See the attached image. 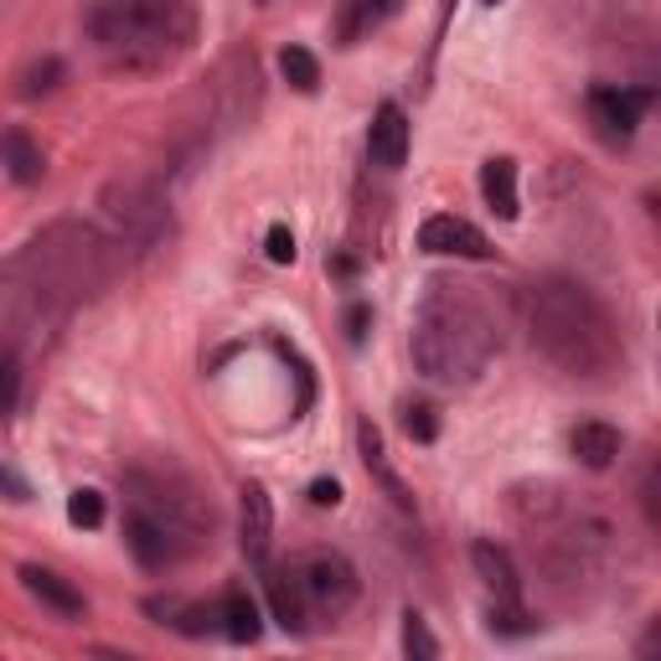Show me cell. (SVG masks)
<instances>
[{
	"label": "cell",
	"instance_id": "44dd1931",
	"mask_svg": "<svg viewBox=\"0 0 661 661\" xmlns=\"http://www.w3.org/2000/svg\"><path fill=\"white\" fill-rule=\"evenodd\" d=\"M404 651H408V657H419V661H435L439 657V641L429 635V626H424L414 610L404 616Z\"/></svg>",
	"mask_w": 661,
	"mask_h": 661
},
{
	"label": "cell",
	"instance_id": "603a6c76",
	"mask_svg": "<svg viewBox=\"0 0 661 661\" xmlns=\"http://www.w3.org/2000/svg\"><path fill=\"white\" fill-rule=\"evenodd\" d=\"M264 254H270V264H295V233L285 223H274L264 238Z\"/></svg>",
	"mask_w": 661,
	"mask_h": 661
},
{
	"label": "cell",
	"instance_id": "5bb4252c",
	"mask_svg": "<svg viewBox=\"0 0 661 661\" xmlns=\"http://www.w3.org/2000/svg\"><path fill=\"white\" fill-rule=\"evenodd\" d=\"M398 6H404V0H342V16H336V37L352 47L357 37H367L373 27H383V21H388Z\"/></svg>",
	"mask_w": 661,
	"mask_h": 661
},
{
	"label": "cell",
	"instance_id": "52a82bcc",
	"mask_svg": "<svg viewBox=\"0 0 661 661\" xmlns=\"http://www.w3.org/2000/svg\"><path fill=\"white\" fill-rule=\"evenodd\" d=\"M367 151L377 165H404L408 161V114L398 104H383L367 130Z\"/></svg>",
	"mask_w": 661,
	"mask_h": 661
},
{
	"label": "cell",
	"instance_id": "ac0fdd59",
	"mask_svg": "<svg viewBox=\"0 0 661 661\" xmlns=\"http://www.w3.org/2000/svg\"><path fill=\"white\" fill-rule=\"evenodd\" d=\"M279 73H285L301 93L321 89V62H316V52H305V47H285V52H279Z\"/></svg>",
	"mask_w": 661,
	"mask_h": 661
},
{
	"label": "cell",
	"instance_id": "5b68a950",
	"mask_svg": "<svg viewBox=\"0 0 661 661\" xmlns=\"http://www.w3.org/2000/svg\"><path fill=\"white\" fill-rule=\"evenodd\" d=\"M238 527H243V553L264 563L270 553V538H274V507H270V491L258 481L243 486V511H238Z\"/></svg>",
	"mask_w": 661,
	"mask_h": 661
},
{
	"label": "cell",
	"instance_id": "83f0119b",
	"mask_svg": "<svg viewBox=\"0 0 661 661\" xmlns=\"http://www.w3.org/2000/svg\"><path fill=\"white\" fill-rule=\"evenodd\" d=\"M367 321H373V311H367V305H352V316H346V326H352V342H362V336H367Z\"/></svg>",
	"mask_w": 661,
	"mask_h": 661
},
{
	"label": "cell",
	"instance_id": "d6986e66",
	"mask_svg": "<svg viewBox=\"0 0 661 661\" xmlns=\"http://www.w3.org/2000/svg\"><path fill=\"white\" fill-rule=\"evenodd\" d=\"M404 435L414 445H435L439 439V414L429 404H404Z\"/></svg>",
	"mask_w": 661,
	"mask_h": 661
},
{
	"label": "cell",
	"instance_id": "30bf717a",
	"mask_svg": "<svg viewBox=\"0 0 661 661\" xmlns=\"http://www.w3.org/2000/svg\"><path fill=\"white\" fill-rule=\"evenodd\" d=\"M124 542H130V553H135L140 569H165V563H171L165 527H155L145 511H124Z\"/></svg>",
	"mask_w": 661,
	"mask_h": 661
},
{
	"label": "cell",
	"instance_id": "7c38bea8",
	"mask_svg": "<svg viewBox=\"0 0 661 661\" xmlns=\"http://www.w3.org/2000/svg\"><path fill=\"white\" fill-rule=\"evenodd\" d=\"M357 450H362V466H367V476H373L383 491L398 501V507H414L408 501V491H404V481L393 476V466H388V455H383V435H377V424L373 419H362L357 424Z\"/></svg>",
	"mask_w": 661,
	"mask_h": 661
},
{
	"label": "cell",
	"instance_id": "6da1fadb",
	"mask_svg": "<svg viewBox=\"0 0 661 661\" xmlns=\"http://www.w3.org/2000/svg\"><path fill=\"white\" fill-rule=\"evenodd\" d=\"M527 316H532V336L542 342V352L573 377H600L616 367L620 342L604 311L589 301L579 285L548 279V285L527 289Z\"/></svg>",
	"mask_w": 661,
	"mask_h": 661
},
{
	"label": "cell",
	"instance_id": "ffe728a7",
	"mask_svg": "<svg viewBox=\"0 0 661 661\" xmlns=\"http://www.w3.org/2000/svg\"><path fill=\"white\" fill-rule=\"evenodd\" d=\"M68 522L73 527H104V496L99 491H73L68 496Z\"/></svg>",
	"mask_w": 661,
	"mask_h": 661
},
{
	"label": "cell",
	"instance_id": "9c48e42d",
	"mask_svg": "<svg viewBox=\"0 0 661 661\" xmlns=\"http://www.w3.org/2000/svg\"><path fill=\"white\" fill-rule=\"evenodd\" d=\"M594 114H600V124L610 130V135H631L635 124H641V109L651 104V89L641 93H620V89H594Z\"/></svg>",
	"mask_w": 661,
	"mask_h": 661
},
{
	"label": "cell",
	"instance_id": "7402d4cb",
	"mask_svg": "<svg viewBox=\"0 0 661 661\" xmlns=\"http://www.w3.org/2000/svg\"><path fill=\"white\" fill-rule=\"evenodd\" d=\"M491 631H501V635H527V631H538L532 620L517 610V600H501V610H491Z\"/></svg>",
	"mask_w": 661,
	"mask_h": 661
},
{
	"label": "cell",
	"instance_id": "484cf974",
	"mask_svg": "<svg viewBox=\"0 0 661 661\" xmlns=\"http://www.w3.org/2000/svg\"><path fill=\"white\" fill-rule=\"evenodd\" d=\"M311 501H316V507H342V486L336 481H311Z\"/></svg>",
	"mask_w": 661,
	"mask_h": 661
},
{
	"label": "cell",
	"instance_id": "4316f807",
	"mask_svg": "<svg viewBox=\"0 0 661 661\" xmlns=\"http://www.w3.org/2000/svg\"><path fill=\"white\" fill-rule=\"evenodd\" d=\"M62 73V62H47V68H37L31 73V83H27V93H37V89H52V78Z\"/></svg>",
	"mask_w": 661,
	"mask_h": 661
},
{
	"label": "cell",
	"instance_id": "8fae6325",
	"mask_svg": "<svg viewBox=\"0 0 661 661\" xmlns=\"http://www.w3.org/2000/svg\"><path fill=\"white\" fill-rule=\"evenodd\" d=\"M481 196L486 207L496 212V217H517L522 212V202H517V165L507 161V155H491V161L481 165Z\"/></svg>",
	"mask_w": 661,
	"mask_h": 661
},
{
	"label": "cell",
	"instance_id": "9a60e30c",
	"mask_svg": "<svg viewBox=\"0 0 661 661\" xmlns=\"http://www.w3.org/2000/svg\"><path fill=\"white\" fill-rule=\"evenodd\" d=\"M223 631L227 641H238V647H248V641H258V631H264V620H258V604L243 594V589H233L223 600Z\"/></svg>",
	"mask_w": 661,
	"mask_h": 661
},
{
	"label": "cell",
	"instance_id": "d4e9b609",
	"mask_svg": "<svg viewBox=\"0 0 661 661\" xmlns=\"http://www.w3.org/2000/svg\"><path fill=\"white\" fill-rule=\"evenodd\" d=\"M0 491L11 496V501H27V496H31V486L21 481V476H16L11 466H0Z\"/></svg>",
	"mask_w": 661,
	"mask_h": 661
},
{
	"label": "cell",
	"instance_id": "f1b7e54d",
	"mask_svg": "<svg viewBox=\"0 0 661 661\" xmlns=\"http://www.w3.org/2000/svg\"><path fill=\"white\" fill-rule=\"evenodd\" d=\"M486 6H496V0H486Z\"/></svg>",
	"mask_w": 661,
	"mask_h": 661
},
{
	"label": "cell",
	"instance_id": "e0dca14e",
	"mask_svg": "<svg viewBox=\"0 0 661 661\" xmlns=\"http://www.w3.org/2000/svg\"><path fill=\"white\" fill-rule=\"evenodd\" d=\"M264 584H270V604H274V620L285 626V631H305V610H301V589L289 584L285 573H264Z\"/></svg>",
	"mask_w": 661,
	"mask_h": 661
},
{
	"label": "cell",
	"instance_id": "2e32d148",
	"mask_svg": "<svg viewBox=\"0 0 661 661\" xmlns=\"http://www.w3.org/2000/svg\"><path fill=\"white\" fill-rule=\"evenodd\" d=\"M0 151H6V165H11V176L21 181V186H31V181H42V151L31 145V135L11 130V135L0 140Z\"/></svg>",
	"mask_w": 661,
	"mask_h": 661
},
{
	"label": "cell",
	"instance_id": "277c9868",
	"mask_svg": "<svg viewBox=\"0 0 661 661\" xmlns=\"http://www.w3.org/2000/svg\"><path fill=\"white\" fill-rule=\"evenodd\" d=\"M569 450H573V460L584 470H610L620 460V450H626V435H620L616 424H604V419H589V424H579L569 435Z\"/></svg>",
	"mask_w": 661,
	"mask_h": 661
},
{
	"label": "cell",
	"instance_id": "7a4b0ae2",
	"mask_svg": "<svg viewBox=\"0 0 661 661\" xmlns=\"http://www.w3.org/2000/svg\"><path fill=\"white\" fill-rule=\"evenodd\" d=\"M486 326L466 301H429L414 330V357L429 377H470L486 362Z\"/></svg>",
	"mask_w": 661,
	"mask_h": 661
},
{
	"label": "cell",
	"instance_id": "8992f818",
	"mask_svg": "<svg viewBox=\"0 0 661 661\" xmlns=\"http://www.w3.org/2000/svg\"><path fill=\"white\" fill-rule=\"evenodd\" d=\"M305 594L321 600V604H330V610H342V604L357 594V579H352V569H346V558H336V553L311 558V569H305Z\"/></svg>",
	"mask_w": 661,
	"mask_h": 661
},
{
	"label": "cell",
	"instance_id": "4fadbf2b",
	"mask_svg": "<svg viewBox=\"0 0 661 661\" xmlns=\"http://www.w3.org/2000/svg\"><path fill=\"white\" fill-rule=\"evenodd\" d=\"M21 584L37 594V600L47 604V610H58V616H83V594H78L62 573H52V569H37V563H27L21 569Z\"/></svg>",
	"mask_w": 661,
	"mask_h": 661
},
{
	"label": "cell",
	"instance_id": "3957f363",
	"mask_svg": "<svg viewBox=\"0 0 661 661\" xmlns=\"http://www.w3.org/2000/svg\"><path fill=\"white\" fill-rule=\"evenodd\" d=\"M419 248L424 254H455V258H491V238L476 223L455 217V212H435L419 227Z\"/></svg>",
	"mask_w": 661,
	"mask_h": 661
},
{
	"label": "cell",
	"instance_id": "ba28073f",
	"mask_svg": "<svg viewBox=\"0 0 661 661\" xmlns=\"http://www.w3.org/2000/svg\"><path fill=\"white\" fill-rule=\"evenodd\" d=\"M470 563H476V573L486 579V589H491L496 600H517V594H522L517 563H511V553H507V548H496L491 538L470 542Z\"/></svg>",
	"mask_w": 661,
	"mask_h": 661
},
{
	"label": "cell",
	"instance_id": "cb8c5ba5",
	"mask_svg": "<svg viewBox=\"0 0 661 661\" xmlns=\"http://www.w3.org/2000/svg\"><path fill=\"white\" fill-rule=\"evenodd\" d=\"M16 393H21V373H16L11 357H0V419L16 414Z\"/></svg>",
	"mask_w": 661,
	"mask_h": 661
}]
</instances>
